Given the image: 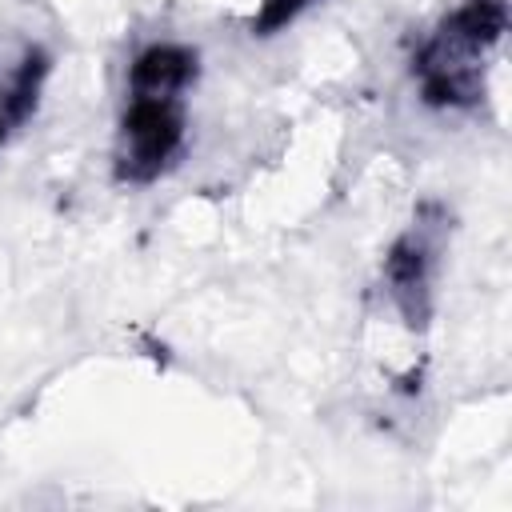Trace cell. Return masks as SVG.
Returning <instances> with one entry per match:
<instances>
[{"mask_svg": "<svg viewBox=\"0 0 512 512\" xmlns=\"http://www.w3.org/2000/svg\"><path fill=\"white\" fill-rule=\"evenodd\" d=\"M508 32V0L456 4L412 52V80L428 108L460 112L484 96V68Z\"/></svg>", "mask_w": 512, "mask_h": 512, "instance_id": "cell-1", "label": "cell"}, {"mask_svg": "<svg viewBox=\"0 0 512 512\" xmlns=\"http://www.w3.org/2000/svg\"><path fill=\"white\" fill-rule=\"evenodd\" d=\"M184 140H188L184 96L128 92L120 132H116V156H112L116 180L132 184V188L156 184L180 160Z\"/></svg>", "mask_w": 512, "mask_h": 512, "instance_id": "cell-2", "label": "cell"}, {"mask_svg": "<svg viewBox=\"0 0 512 512\" xmlns=\"http://www.w3.org/2000/svg\"><path fill=\"white\" fill-rule=\"evenodd\" d=\"M432 272H436L432 224L404 228L384 256V284L408 328H424L432 316Z\"/></svg>", "mask_w": 512, "mask_h": 512, "instance_id": "cell-3", "label": "cell"}, {"mask_svg": "<svg viewBox=\"0 0 512 512\" xmlns=\"http://www.w3.org/2000/svg\"><path fill=\"white\" fill-rule=\"evenodd\" d=\"M200 76V52L176 40H156L140 48L128 64V92H168L184 96Z\"/></svg>", "mask_w": 512, "mask_h": 512, "instance_id": "cell-4", "label": "cell"}, {"mask_svg": "<svg viewBox=\"0 0 512 512\" xmlns=\"http://www.w3.org/2000/svg\"><path fill=\"white\" fill-rule=\"evenodd\" d=\"M312 0H260V12L252 16V32L256 36H272L280 28H288Z\"/></svg>", "mask_w": 512, "mask_h": 512, "instance_id": "cell-5", "label": "cell"}, {"mask_svg": "<svg viewBox=\"0 0 512 512\" xmlns=\"http://www.w3.org/2000/svg\"><path fill=\"white\" fill-rule=\"evenodd\" d=\"M12 128H16V124H12V116H8L4 108H0V144H4L8 136H12Z\"/></svg>", "mask_w": 512, "mask_h": 512, "instance_id": "cell-6", "label": "cell"}]
</instances>
